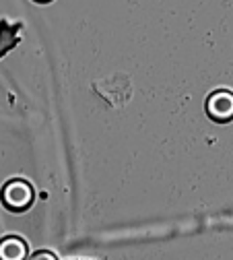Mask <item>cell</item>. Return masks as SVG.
I'll use <instances>...</instances> for the list:
<instances>
[{
	"mask_svg": "<svg viewBox=\"0 0 233 260\" xmlns=\"http://www.w3.org/2000/svg\"><path fill=\"white\" fill-rule=\"evenodd\" d=\"M207 114L215 122H229L233 120V91L217 89L207 100Z\"/></svg>",
	"mask_w": 233,
	"mask_h": 260,
	"instance_id": "1",
	"label": "cell"
},
{
	"mask_svg": "<svg viewBox=\"0 0 233 260\" xmlns=\"http://www.w3.org/2000/svg\"><path fill=\"white\" fill-rule=\"evenodd\" d=\"M33 199V188L23 180H13L3 190V201L11 209H25Z\"/></svg>",
	"mask_w": 233,
	"mask_h": 260,
	"instance_id": "2",
	"label": "cell"
},
{
	"mask_svg": "<svg viewBox=\"0 0 233 260\" xmlns=\"http://www.w3.org/2000/svg\"><path fill=\"white\" fill-rule=\"evenodd\" d=\"M21 29L23 25L17 21V23H9V21H0V58H5L15 46H19L21 38Z\"/></svg>",
	"mask_w": 233,
	"mask_h": 260,
	"instance_id": "3",
	"label": "cell"
},
{
	"mask_svg": "<svg viewBox=\"0 0 233 260\" xmlns=\"http://www.w3.org/2000/svg\"><path fill=\"white\" fill-rule=\"evenodd\" d=\"M25 244L17 238H9L0 244V258L3 260H23L25 258Z\"/></svg>",
	"mask_w": 233,
	"mask_h": 260,
	"instance_id": "4",
	"label": "cell"
},
{
	"mask_svg": "<svg viewBox=\"0 0 233 260\" xmlns=\"http://www.w3.org/2000/svg\"><path fill=\"white\" fill-rule=\"evenodd\" d=\"M31 260H56L52 254H48V252H40V254H36V256H33Z\"/></svg>",
	"mask_w": 233,
	"mask_h": 260,
	"instance_id": "5",
	"label": "cell"
},
{
	"mask_svg": "<svg viewBox=\"0 0 233 260\" xmlns=\"http://www.w3.org/2000/svg\"><path fill=\"white\" fill-rule=\"evenodd\" d=\"M33 3H40V5H48V3H52V0H33Z\"/></svg>",
	"mask_w": 233,
	"mask_h": 260,
	"instance_id": "6",
	"label": "cell"
}]
</instances>
